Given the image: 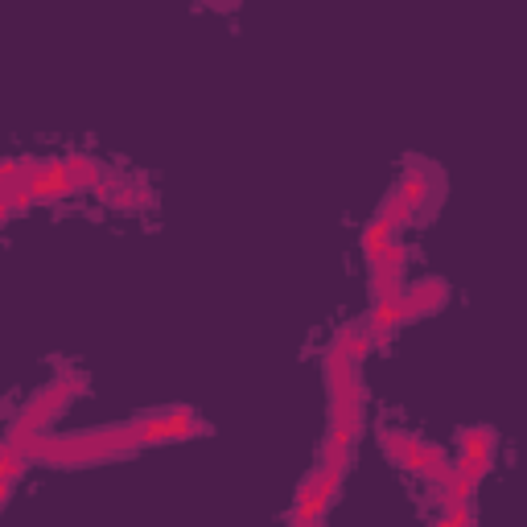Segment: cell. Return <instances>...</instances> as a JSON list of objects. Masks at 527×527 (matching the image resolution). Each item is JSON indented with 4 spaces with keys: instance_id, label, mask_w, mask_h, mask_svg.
Masks as SVG:
<instances>
[{
    "instance_id": "6da1fadb",
    "label": "cell",
    "mask_w": 527,
    "mask_h": 527,
    "mask_svg": "<svg viewBox=\"0 0 527 527\" xmlns=\"http://www.w3.org/2000/svg\"><path fill=\"white\" fill-rule=\"evenodd\" d=\"M87 383H91L87 371H62V375H54V379L46 383V388H42L38 396H33V400H25V408L9 420L5 437H9V441H25V437L50 433V425H54V420L70 408V400L87 392Z\"/></svg>"
},
{
    "instance_id": "7a4b0ae2",
    "label": "cell",
    "mask_w": 527,
    "mask_h": 527,
    "mask_svg": "<svg viewBox=\"0 0 527 527\" xmlns=\"http://www.w3.org/2000/svg\"><path fill=\"white\" fill-rule=\"evenodd\" d=\"M396 190H400V198L416 210V215H425L429 202H433V190H437V169H433V161L408 157V165H404V173H400Z\"/></svg>"
},
{
    "instance_id": "3957f363",
    "label": "cell",
    "mask_w": 527,
    "mask_h": 527,
    "mask_svg": "<svg viewBox=\"0 0 527 527\" xmlns=\"http://www.w3.org/2000/svg\"><path fill=\"white\" fill-rule=\"evenodd\" d=\"M449 280L445 276H420L412 280V285L404 289V313H408V322H420V318H429V313L445 309L449 301Z\"/></svg>"
},
{
    "instance_id": "277c9868",
    "label": "cell",
    "mask_w": 527,
    "mask_h": 527,
    "mask_svg": "<svg viewBox=\"0 0 527 527\" xmlns=\"http://www.w3.org/2000/svg\"><path fill=\"white\" fill-rule=\"evenodd\" d=\"M367 322H371V334H375L379 350H388V342L396 338V330H400V326H408L404 297H400V301H371V309H367Z\"/></svg>"
},
{
    "instance_id": "5b68a950",
    "label": "cell",
    "mask_w": 527,
    "mask_h": 527,
    "mask_svg": "<svg viewBox=\"0 0 527 527\" xmlns=\"http://www.w3.org/2000/svg\"><path fill=\"white\" fill-rule=\"evenodd\" d=\"M334 342H342V346L350 350V359H355V363H363L367 355H375V350H379V342H375L367 318H350V322H342L338 334H334Z\"/></svg>"
},
{
    "instance_id": "8992f818",
    "label": "cell",
    "mask_w": 527,
    "mask_h": 527,
    "mask_svg": "<svg viewBox=\"0 0 527 527\" xmlns=\"http://www.w3.org/2000/svg\"><path fill=\"white\" fill-rule=\"evenodd\" d=\"M495 453H499L495 425H466V429H458V458H495Z\"/></svg>"
},
{
    "instance_id": "52a82bcc",
    "label": "cell",
    "mask_w": 527,
    "mask_h": 527,
    "mask_svg": "<svg viewBox=\"0 0 527 527\" xmlns=\"http://www.w3.org/2000/svg\"><path fill=\"white\" fill-rule=\"evenodd\" d=\"M379 449H383V458H388L392 466L408 470L412 449H416V437L404 433V429H396V425H379Z\"/></svg>"
},
{
    "instance_id": "ba28073f",
    "label": "cell",
    "mask_w": 527,
    "mask_h": 527,
    "mask_svg": "<svg viewBox=\"0 0 527 527\" xmlns=\"http://www.w3.org/2000/svg\"><path fill=\"white\" fill-rule=\"evenodd\" d=\"M392 239H396L392 219L383 215V210H375V215L367 219V227H363V256H367V264H375V260H379V252L388 248Z\"/></svg>"
},
{
    "instance_id": "9c48e42d",
    "label": "cell",
    "mask_w": 527,
    "mask_h": 527,
    "mask_svg": "<svg viewBox=\"0 0 527 527\" xmlns=\"http://www.w3.org/2000/svg\"><path fill=\"white\" fill-rule=\"evenodd\" d=\"M379 210H383V215H388V219H392V227H396V235H400V231H408V227L416 223V210H412V206H408V202L400 198V190H396V186H392L388 194H383V202H379Z\"/></svg>"
},
{
    "instance_id": "30bf717a",
    "label": "cell",
    "mask_w": 527,
    "mask_h": 527,
    "mask_svg": "<svg viewBox=\"0 0 527 527\" xmlns=\"http://www.w3.org/2000/svg\"><path fill=\"white\" fill-rule=\"evenodd\" d=\"M433 527H478V523H474V507H470V503L449 507V511H441V515L433 519Z\"/></svg>"
},
{
    "instance_id": "8fae6325",
    "label": "cell",
    "mask_w": 527,
    "mask_h": 527,
    "mask_svg": "<svg viewBox=\"0 0 527 527\" xmlns=\"http://www.w3.org/2000/svg\"><path fill=\"white\" fill-rule=\"evenodd\" d=\"M453 462H458V470H462L470 482H478V486H482V478H486L490 470H495V458H453Z\"/></svg>"
},
{
    "instance_id": "7c38bea8",
    "label": "cell",
    "mask_w": 527,
    "mask_h": 527,
    "mask_svg": "<svg viewBox=\"0 0 527 527\" xmlns=\"http://www.w3.org/2000/svg\"><path fill=\"white\" fill-rule=\"evenodd\" d=\"M305 527H326V519H322V523H305Z\"/></svg>"
}]
</instances>
